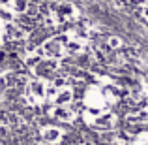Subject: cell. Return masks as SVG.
Masks as SVG:
<instances>
[{
  "label": "cell",
  "instance_id": "obj_1",
  "mask_svg": "<svg viewBox=\"0 0 148 145\" xmlns=\"http://www.w3.org/2000/svg\"><path fill=\"white\" fill-rule=\"evenodd\" d=\"M84 123L90 124L96 130H111L118 123V115L111 109H86L84 111Z\"/></svg>",
  "mask_w": 148,
  "mask_h": 145
},
{
  "label": "cell",
  "instance_id": "obj_7",
  "mask_svg": "<svg viewBox=\"0 0 148 145\" xmlns=\"http://www.w3.org/2000/svg\"><path fill=\"white\" fill-rule=\"evenodd\" d=\"M49 115L62 121V123H73L77 119V111L73 108H69V105H54L49 111Z\"/></svg>",
  "mask_w": 148,
  "mask_h": 145
},
{
  "label": "cell",
  "instance_id": "obj_6",
  "mask_svg": "<svg viewBox=\"0 0 148 145\" xmlns=\"http://www.w3.org/2000/svg\"><path fill=\"white\" fill-rule=\"evenodd\" d=\"M26 38H28V30L23 28L19 23H10L8 19L4 21V44L8 42L19 44V42H25Z\"/></svg>",
  "mask_w": 148,
  "mask_h": 145
},
{
  "label": "cell",
  "instance_id": "obj_2",
  "mask_svg": "<svg viewBox=\"0 0 148 145\" xmlns=\"http://www.w3.org/2000/svg\"><path fill=\"white\" fill-rule=\"evenodd\" d=\"M25 96L32 108H40L49 100V81L32 77L25 87Z\"/></svg>",
  "mask_w": 148,
  "mask_h": 145
},
{
  "label": "cell",
  "instance_id": "obj_13",
  "mask_svg": "<svg viewBox=\"0 0 148 145\" xmlns=\"http://www.w3.org/2000/svg\"><path fill=\"white\" fill-rule=\"evenodd\" d=\"M32 4H40V2H43V0H30Z\"/></svg>",
  "mask_w": 148,
  "mask_h": 145
},
{
  "label": "cell",
  "instance_id": "obj_3",
  "mask_svg": "<svg viewBox=\"0 0 148 145\" xmlns=\"http://www.w3.org/2000/svg\"><path fill=\"white\" fill-rule=\"evenodd\" d=\"M73 100V89L66 77H54L49 81V102L54 105H68Z\"/></svg>",
  "mask_w": 148,
  "mask_h": 145
},
{
  "label": "cell",
  "instance_id": "obj_11",
  "mask_svg": "<svg viewBox=\"0 0 148 145\" xmlns=\"http://www.w3.org/2000/svg\"><path fill=\"white\" fill-rule=\"evenodd\" d=\"M135 15H137L141 21L148 23V4H141V6L135 8Z\"/></svg>",
  "mask_w": 148,
  "mask_h": 145
},
{
  "label": "cell",
  "instance_id": "obj_4",
  "mask_svg": "<svg viewBox=\"0 0 148 145\" xmlns=\"http://www.w3.org/2000/svg\"><path fill=\"white\" fill-rule=\"evenodd\" d=\"M68 45H69V38H68V34H58V36H51L49 40H45L43 44H41V49H43L45 57L60 60L62 57L69 55Z\"/></svg>",
  "mask_w": 148,
  "mask_h": 145
},
{
  "label": "cell",
  "instance_id": "obj_8",
  "mask_svg": "<svg viewBox=\"0 0 148 145\" xmlns=\"http://www.w3.org/2000/svg\"><path fill=\"white\" fill-rule=\"evenodd\" d=\"M41 139H43V143H60L62 138H64V130L58 126H51V124H47V126L41 128Z\"/></svg>",
  "mask_w": 148,
  "mask_h": 145
},
{
  "label": "cell",
  "instance_id": "obj_14",
  "mask_svg": "<svg viewBox=\"0 0 148 145\" xmlns=\"http://www.w3.org/2000/svg\"><path fill=\"white\" fill-rule=\"evenodd\" d=\"M8 2H11V0H2V4H4V6H6V4H8Z\"/></svg>",
  "mask_w": 148,
  "mask_h": 145
},
{
  "label": "cell",
  "instance_id": "obj_5",
  "mask_svg": "<svg viewBox=\"0 0 148 145\" xmlns=\"http://www.w3.org/2000/svg\"><path fill=\"white\" fill-rule=\"evenodd\" d=\"M62 70V64H60V60H56V58H49V57H45L41 62H38L36 66L32 68V72L36 74L40 79H54V74L56 72H60Z\"/></svg>",
  "mask_w": 148,
  "mask_h": 145
},
{
  "label": "cell",
  "instance_id": "obj_10",
  "mask_svg": "<svg viewBox=\"0 0 148 145\" xmlns=\"http://www.w3.org/2000/svg\"><path fill=\"white\" fill-rule=\"evenodd\" d=\"M28 0H11V2H8L6 6V10H10V11H13V13H26V10H28Z\"/></svg>",
  "mask_w": 148,
  "mask_h": 145
},
{
  "label": "cell",
  "instance_id": "obj_9",
  "mask_svg": "<svg viewBox=\"0 0 148 145\" xmlns=\"http://www.w3.org/2000/svg\"><path fill=\"white\" fill-rule=\"evenodd\" d=\"M126 121L127 124L131 126H141V124H146L148 123V108H137V109H131L130 113L126 115Z\"/></svg>",
  "mask_w": 148,
  "mask_h": 145
},
{
  "label": "cell",
  "instance_id": "obj_12",
  "mask_svg": "<svg viewBox=\"0 0 148 145\" xmlns=\"http://www.w3.org/2000/svg\"><path fill=\"white\" fill-rule=\"evenodd\" d=\"M133 145H148V134H145V136H141V138L137 139Z\"/></svg>",
  "mask_w": 148,
  "mask_h": 145
}]
</instances>
